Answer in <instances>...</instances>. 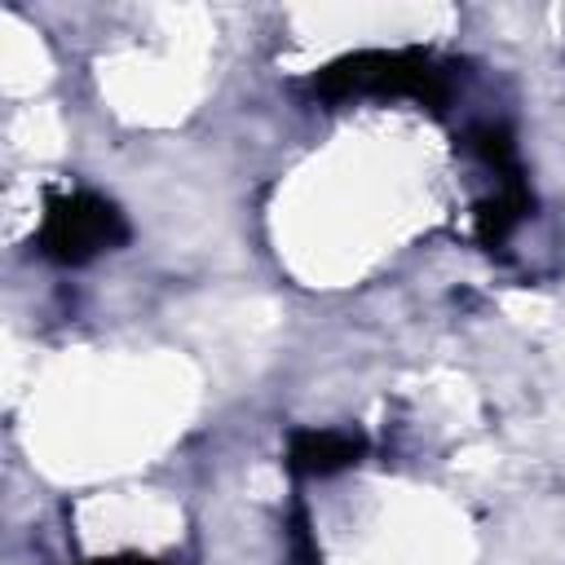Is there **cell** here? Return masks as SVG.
Here are the masks:
<instances>
[{"instance_id": "obj_1", "label": "cell", "mask_w": 565, "mask_h": 565, "mask_svg": "<svg viewBox=\"0 0 565 565\" xmlns=\"http://www.w3.org/2000/svg\"><path fill=\"white\" fill-rule=\"evenodd\" d=\"M313 93L322 102H349V97H415L428 110H441L450 102V71L419 53V49H366L331 62L313 75Z\"/></svg>"}, {"instance_id": "obj_2", "label": "cell", "mask_w": 565, "mask_h": 565, "mask_svg": "<svg viewBox=\"0 0 565 565\" xmlns=\"http://www.w3.org/2000/svg\"><path fill=\"white\" fill-rule=\"evenodd\" d=\"M128 238V225H124V212L93 194V190H75V194H53L49 207H44V221H40V252L57 265H88L93 256L119 247Z\"/></svg>"}, {"instance_id": "obj_3", "label": "cell", "mask_w": 565, "mask_h": 565, "mask_svg": "<svg viewBox=\"0 0 565 565\" xmlns=\"http://www.w3.org/2000/svg\"><path fill=\"white\" fill-rule=\"evenodd\" d=\"M362 450H366V437L353 428H296L287 441V468L296 477H331L358 463Z\"/></svg>"}, {"instance_id": "obj_4", "label": "cell", "mask_w": 565, "mask_h": 565, "mask_svg": "<svg viewBox=\"0 0 565 565\" xmlns=\"http://www.w3.org/2000/svg\"><path fill=\"white\" fill-rule=\"evenodd\" d=\"M291 543H296V565H318V552L309 547V521H305V508H296V521H291Z\"/></svg>"}, {"instance_id": "obj_5", "label": "cell", "mask_w": 565, "mask_h": 565, "mask_svg": "<svg viewBox=\"0 0 565 565\" xmlns=\"http://www.w3.org/2000/svg\"><path fill=\"white\" fill-rule=\"evenodd\" d=\"M88 565H159V561H146V556H110V561H88Z\"/></svg>"}]
</instances>
